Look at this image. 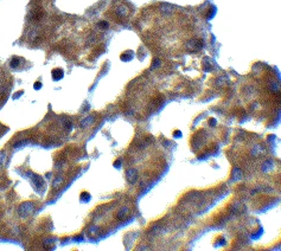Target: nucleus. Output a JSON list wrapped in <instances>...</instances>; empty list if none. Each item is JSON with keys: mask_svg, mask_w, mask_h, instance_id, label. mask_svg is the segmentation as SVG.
<instances>
[{"mask_svg": "<svg viewBox=\"0 0 281 251\" xmlns=\"http://www.w3.org/2000/svg\"><path fill=\"white\" fill-rule=\"evenodd\" d=\"M35 211V204L33 203H23L21 205L18 207V214L20 216V218L26 219L27 217H30Z\"/></svg>", "mask_w": 281, "mask_h": 251, "instance_id": "obj_1", "label": "nucleus"}, {"mask_svg": "<svg viewBox=\"0 0 281 251\" xmlns=\"http://www.w3.org/2000/svg\"><path fill=\"white\" fill-rule=\"evenodd\" d=\"M202 46H203V42L199 41V39H191L186 44V48L190 51H197L199 49H202Z\"/></svg>", "mask_w": 281, "mask_h": 251, "instance_id": "obj_2", "label": "nucleus"}, {"mask_svg": "<svg viewBox=\"0 0 281 251\" xmlns=\"http://www.w3.org/2000/svg\"><path fill=\"white\" fill-rule=\"evenodd\" d=\"M126 178L128 180V183H135L136 179H138V172H136V169L134 168H129L128 171H126Z\"/></svg>", "mask_w": 281, "mask_h": 251, "instance_id": "obj_3", "label": "nucleus"}, {"mask_svg": "<svg viewBox=\"0 0 281 251\" xmlns=\"http://www.w3.org/2000/svg\"><path fill=\"white\" fill-rule=\"evenodd\" d=\"M51 75H52V80L53 81H58V80H62V78H63L64 71H63L62 69L56 68V69H53L52 71H51Z\"/></svg>", "mask_w": 281, "mask_h": 251, "instance_id": "obj_4", "label": "nucleus"}, {"mask_svg": "<svg viewBox=\"0 0 281 251\" xmlns=\"http://www.w3.org/2000/svg\"><path fill=\"white\" fill-rule=\"evenodd\" d=\"M128 12H129V11H128V9L126 6H120L119 9L116 10V14L119 15V17H121V18L126 17V15L128 14Z\"/></svg>", "mask_w": 281, "mask_h": 251, "instance_id": "obj_5", "label": "nucleus"}, {"mask_svg": "<svg viewBox=\"0 0 281 251\" xmlns=\"http://www.w3.org/2000/svg\"><path fill=\"white\" fill-rule=\"evenodd\" d=\"M128 213H129V210H128L127 207H122L117 212V218L119 219H123V218H126L128 216Z\"/></svg>", "mask_w": 281, "mask_h": 251, "instance_id": "obj_6", "label": "nucleus"}, {"mask_svg": "<svg viewBox=\"0 0 281 251\" xmlns=\"http://www.w3.org/2000/svg\"><path fill=\"white\" fill-rule=\"evenodd\" d=\"M134 57V53L132 52V51H126L125 53H122L121 54V60H131L132 58Z\"/></svg>", "mask_w": 281, "mask_h": 251, "instance_id": "obj_7", "label": "nucleus"}, {"mask_svg": "<svg viewBox=\"0 0 281 251\" xmlns=\"http://www.w3.org/2000/svg\"><path fill=\"white\" fill-rule=\"evenodd\" d=\"M160 11H162L163 13H171L172 11H173V9H172V6H170V5H167V4H164L162 7H160Z\"/></svg>", "mask_w": 281, "mask_h": 251, "instance_id": "obj_8", "label": "nucleus"}, {"mask_svg": "<svg viewBox=\"0 0 281 251\" xmlns=\"http://www.w3.org/2000/svg\"><path fill=\"white\" fill-rule=\"evenodd\" d=\"M79 198H81L82 201H89V199H90L91 197H90V194L88 193V192H82V193H81V197H79Z\"/></svg>", "mask_w": 281, "mask_h": 251, "instance_id": "obj_9", "label": "nucleus"}, {"mask_svg": "<svg viewBox=\"0 0 281 251\" xmlns=\"http://www.w3.org/2000/svg\"><path fill=\"white\" fill-rule=\"evenodd\" d=\"M19 62H20V59L18 58V57H14L12 60H11V63H10V65L12 66V68H17L18 65H19Z\"/></svg>", "mask_w": 281, "mask_h": 251, "instance_id": "obj_10", "label": "nucleus"}, {"mask_svg": "<svg viewBox=\"0 0 281 251\" xmlns=\"http://www.w3.org/2000/svg\"><path fill=\"white\" fill-rule=\"evenodd\" d=\"M99 231V227L97 226H91L89 230H88V232H89V234H91V236H95L96 233H97Z\"/></svg>", "mask_w": 281, "mask_h": 251, "instance_id": "obj_11", "label": "nucleus"}, {"mask_svg": "<svg viewBox=\"0 0 281 251\" xmlns=\"http://www.w3.org/2000/svg\"><path fill=\"white\" fill-rule=\"evenodd\" d=\"M94 120V117H91V116H89V117H88V119H85V120H83L82 121V127H84V126H87V124H89V122H91Z\"/></svg>", "mask_w": 281, "mask_h": 251, "instance_id": "obj_12", "label": "nucleus"}, {"mask_svg": "<svg viewBox=\"0 0 281 251\" xmlns=\"http://www.w3.org/2000/svg\"><path fill=\"white\" fill-rule=\"evenodd\" d=\"M99 27H100L101 30H106V29L108 27V23H107V21H100V23H99Z\"/></svg>", "mask_w": 281, "mask_h": 251, "instance_id": "obj_13", "label": "nucleus"}, {"mask_svg": "<svg viewBox=\"0 0 281 251\" xmlns=\"http://www.w3.org/2000/svg\"><path fill=\"white\" fill-rule=\"evenodd\" d=\"M159 65H160V60H159L158 58H154V59H153V63H152V68H154V69H156V68H158Z\"/></svg>", "mask_w": 281, "mask_h": 251, "instance_id": "obj_14", "label": "nucleus"}, {"mask_svg": "<svg viewBox=\"0 0 281 251\" xmlns=\"http://www.w3.org/2000/svg\"><path fill=\"white\" fill-rule=\"evenodd\" d=\"M5 159H6V154H5V152H0V165H3V163H4Z\"/></svg>", "mask_w": 281, "mask_h": 251, "instance_id": "obj_15", "label": "nucleus"}, {"mask_svg": "<svg viewBox=\"0 0 281 251\" xmlns=\"http://www.w3.org/2000/svg\"><path fill=\"white\" fill-rule=\"evenodd\" d=\"M215 12H216L215 7H212V9H211V11H209V13H208V15H206V18H208V19L212 18V17H214V14H215Z\"/></svg>", "mask_w": 281, "mask_h": 251, "instance_id": "obj_16", "label": "nucleus"}, {"mask_svg": "<svg viewBox=\"0 0 281 251\" xmlns=\"http://www.w3.org/2000/svg\"><path fill=\"white\" fill-rule=\"evenodd\" d=\"M33 88H35L36 90L41 89V88H42V83H41V82H36V83H35V87H33Z\"/></svg>", "mask_w": 281, "mask_h": 251, "instance_id": "obj_17", "label": "nucleus"}, {"mask_svg": "<svg viewBox=\"0 0 281 251\" xmlns=\"http://www.w3.org/2000/svg\"><path fill=\"white\" fill-rule=\"evenodd\" d=\"M120 166H121V160H116V162H114V167L119 168Z\"/></svg>", "mask_w": 281, "mask_h": 251, "instance_id": "obj_18", "label": "nucleus"}, {"mask_svg": "<svg viewBox=\"0 0 281 251\" xmlns=\"http://www.w3.org/2000/svg\"><path fill=\"white\" fill-rule=\"evenodd\" d=\"M209 122H211V126H215L216 124V120L215 119H210V120H209Z\"/></svg>", "mask_w": 281, "mask_h": 251, "instance_id": "obj_19", "label": "nucleus"}]
</instances>
